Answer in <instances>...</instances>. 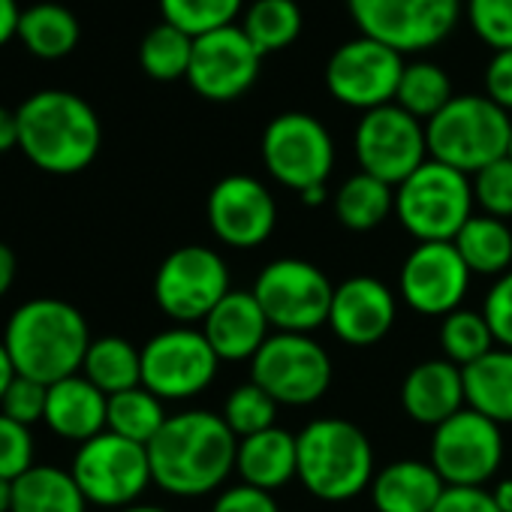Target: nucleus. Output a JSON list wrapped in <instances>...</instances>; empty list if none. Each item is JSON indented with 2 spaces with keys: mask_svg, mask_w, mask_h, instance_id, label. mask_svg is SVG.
Masks as SVG:
<instances>
[{
  "mask_svg": "<svg viewBox=\"0 0 512 512\" xmlns=\"http://www.w3.org/2000/svg\"><path fill=\"white\" fill-rule=\"evenodd\" d=\"M467 19L485 46L512 49V0H467Z\"/></svg>",
  "mask_w": 512,
  "mask_h": 512,
  "instance_id": "obj_40",
  "label": "nucleus"
},
{
  "mask_svg": "<svg viewBox=\"0 0 512 512\" xmlns=\"http://www.w3.org/2000/svg\"><path fill=\"white\" fill-rule=\"evenodd\" d=\"M0 512H13V479L0 476Z\"/></svg>",
  "mask_w": 512,
  "mask_h": 512,
  "instance_id": "obj_52",
  "label": "nucleus"
},
{
  "mask_svg": "<svg viewBox=\"0 0 512 512\" xmlns=\"http://www.w3.org/2000/svg\"><path fill=\"white\" fill-rule=\"evenodd\" d=\"M241 7L244 0H160L163 22L193 40L235 25Z\"/></svg>",
  "mask_w": 512,
  "mask_h": 512,
  "instance_id": "obj_37",
  "label": "nucleus"
},
{
  "mask_svg": "<svg viewBox=\"0 0 512 512\" xmlns=\"http://www.w3.org/2000/svg\"><path fill=\"white\" fill-rule=\"evenodd\" d=\"M19 19H22L19 0H0V49H4L10 40H16V34H19Z\"/></svg>",
  "mask_w": 512,
  "mask_h": 512,
  "instance_id": "obj_47",
  "label": "nucleus"
},
{
  "mask_svg": "<svg viewBox=\"0 0 512 512\" xmlns=\"http://www.w3.org/2000/svg\"><path fill=\"white\" fill-rule=\"evenodd\" d=\"M470 275H506L512 263V232L497 217H470L452 241Z\"/></svg>",
  "mask_w": 512,
  "mask_h": 512,
  "instance_id": "obj_29",
  "label": "nucleus"
},
{
  "mask_svg": "<svg viewBox=\"0 0 512 512\" xmlns=\"http://www.w3.org/2000/svg\"><path fill=\"white\" fill-rule=\"evenodd\" d=\"M275 416H278V401L253 380L235 386L223 404V422L238 440L260 434L266 428H275Z\"/></svg>",
  "mask_w": 512,
  "mask_h": 512,
  "instance_id": "obj_38",
  "label": "nucleus"
},
{
  "mask_svg": "<svg viewBox=\"0 0 512 512\" xmlns=\"http://www.w3.org/2000/svg\"><path fill=\"white\" fill-rule=\"evenodd\" d=\"M46 398H49V386L19 374L7 389L4 401H0V413L31 428L34 422L46 419Z\"/></svg>",
  "mask_w": 512,
  "mask_h": 512,
  "instance_id": "obj_42",
  "label": "nucleus"
},
{
  "mask_svg": "<svg viewBox=\"0 0 512 512\" xmlns=\"http://www.w3.org/2000/svg\"><path fill=\"white\" fill-rule=\"evenodd\" d=\"M302 199H305V205H320V202L326 199V184H323V187H311V190H305V193H302Z\"/></svg>",
  "mask_w": 512,
  "mask_h": 512,
  "instance_id": "obj_53",
  "label": "nucleus"
},
{
  "mask_svg": "<svg viewBox=\"0 0 512 512\" xmlns=\"http://www.w3.org/2000/svg\"><path fill=\"white\" fill-rule=\"evenodd\" d=\"M512 121L509 112L500 109L488 97L464 94L452 97L446 109H440L425 124L428 154L437 163H446L458 172H482L494 160L509 154Z\"/></svg>",
  "mask_w": 512,
  "mask_h": 512,
  "instance_id": "obj_5",
  "label": "nucleus"
},
{
  "mask_svg": "<svg viewBox=\"0 0 512 512\" xmlns=\"http://www.w3.org/2000/svg\"><path fill=\"white\" fill-rule=\"evenodd\" d=\"M485 91H488V100H494L500 109L512 112V49L494 52V58L485 70Z\"/></svg>",
  "mask_w": 512,
  "mask_h": 512,
  "instance_id": "obj_45",
  "label": "nucleus"
},
{
  "mask_svg": "<svg viewBox=\"0 0 512 512\" xmlns=\"http://www.w3.org/2000/svg\"><path fill=\"white\" fill-rule=\"evenodd\" d=\"M211 512H281L272 491L253 488V485H235L226 488L217 500Z\"/></svg>",
  "mask_w": 512,
  "mask_h": 512,
  "instance_id": "obj_44",
  "label": "nucleus"
},
{
  "mask_svg": "<svg viewBox=\"0 0 512 512\" xmlns=\"http://www.w3.org/2000/svg\"><path fill=\"white\" fill-rule=\"evenodd\" d=\"M464 377L449 359H428L416 365L401 386V407L419 425H443L464 410Z\"/></svg>",
  "mask_w": 512,
  "mask_h": 512,
  "instance_id": "obj_22",
  "label": "nucleus"
},
{
  "mask_svg": "<svg viewBox=\"0 0 512 512\" xmlns=\"http://www.w3.org/2000/svg\"><path fill=\"white\" fill-rule=\"evenodd\" d=\"M269 323L290 335H308L329 323L335 287L329 278L305 260H275L269 263L253 290Z\"/></svg>",
  "mask_w": 512,
  "mask_h": 512,
  "instance_id": "obj_8",
  "label": "nucleus"
},
{
  "mask_svg": "<svg viewBox=\"0 0 512 512\" xmlns=\"http://www.w3.org/2000/svg\"><path fill=\"white\" fill-rule=\"evenodd\" d=\"M263 55L235 25L211 31L193 40V58L187 70L190 88L214 103H229L247 94L260 76Z\"/></svg>",
  "mask_w": 512,
  "mask_h": 512,
  "instance_id": "obj_17",
  "label": "nucleus"
},
{
  "mask_svg": "<svg viewBox=\"0 0 512 512\" xmlns=\"http://www.w3.org/2000/svg\"><path fill=\"white\" fill-rule=\"evenodd\" d=\"M4 344L22 377L43 386L82 374L91 332L79 308L64 299H31L19 305L4 329Z\"/></svg>",
  "mask_w": 512,
  "mask_h": 512,
  "instance_id": "obj_3",
  "label": "nucleus"
},
{
  "mask_svg": "<svg viewBox=\"0 0 512 512\" xmlns=\"http://www.w3.org/2000/svg\"><path fill=\"white\" fill-rule=\"evenodd\" d=\"M278 223V205L263 181L226 175L208 193V226L229 247H260Z\"/></svg>",
  "mask_w": 512,
  "mask_h": 512,
  "instance_id": "obj_19",
  "label": "nucleus"
},
{
  "mask_svg": "<svg viewBox=\"0 0 512 512\" xmlns=\"http://www.w3.org/2000/svg\"><path fill=\"white\" fill-rule=\"evenodd\" d=\"M70 473L88 503L109 509L133 506L148 488V482H154L148 446L118 437L112 431H103L82 443Z\"/></svg>",
  "mask_w": 512,
  "mask_h": 512,
  "instance_id": "obj_7",
  "label": "nucleus"
},
{
  "mask_svg": "<svg viewBox=\"0 0 512 512\" xmlns=\"http://www.w3.org/2000/svg\"><path fill=\"white\" fill-rule=\"evenodd\" d=\"M106 410L109 395H103L85 374H73L49 386L43 422L52 434L82 446L106 431Z\"/></svg>",
  "mask_w": 512,
  "mask_h": 512,
  "instance_id": "obj_23",
  "label": "nucleus"
},
{
  "mask_svg": "<svg viewBox=\"0 0 512 512\" xmlns=\"http://www.w3.org/2000/svg\"><path fill=\"white\" fill-rule=\"evenodd\" d=\"M473 202L497 220L512 217V160L500 157L473 178Z\"/></svg>",
  "mask_w": 512,
  "mask_h": 512,
  "instance_id": "obj_39",
  "label": "nucleus"
},
{
  "mask_svg": "<svg viewBox=\"0 0 512 512\" xmlns=\"http://www.w3.org/2000/svg\"><path fill=\"white\" fill-rule=\"evenodd\" d=\"M22 46L43 61H58L67 58L82 37L79 19L61 7V4H34L28 10H22L19 19V34Z\"/></svg>",
  "mask_w": 512,
  "mask_h": 512,
  "instance_id": "obj_28",
  "label": "nucleus"
},
{
  "mask_svg": "<svg viewBox=\"0 0 512 512\" xmlns=\"http://www.w3.org/2000/svg\"><path fill=\"white\" fill-rule=\"evenodd\" d=\"M443 491L446 482L431 461H395L371 482L377 512H431Z\"/></svg>",
  "mask_w": 512,
  "mask_h": 512,
  "instance_id": "obj_25",
  "label": "nucleus"
},
{
  "mask_svg": "<svg viewBox=\"0 0 512 512\" xmlns=\"http://www.w3.org/2000/svg\"><path fill=\"white\" fill-rule=\"evenodd\" d=\"M470 284V269L452 241H422L401 266L398 290L404 302L425 317L458 311Z\"/></svg>",
  "mask_w": 512,
  "mask_h": 512,
  "instance_id": "obj_18",
  "label": "nucleus"
},
{
  "mask_svg": "<svg viewBox=\"0 0 512 512\" xmlns=\"http://www.w3.org/2000/svg\"><path fill=\"white\" fill-rule=\"evenodd\" d=\"M238 437L223 416L187 410L169 416L160 434L148 443L154 485L175 497H199L214 491L235 467Z\"/></svg>",
  "mask_w": 512,
  "mask_h": 512,
  "instance_id": "obj_1",
  "label": "nucleus"
},
{
  "mask_svg": "<svg viewBox=\"0 0 512 512\" xmlns=\"http://www.w3.org/2000/svg\"><path fill=\"white\" fill-rule=\"evenodd\" d=\"M296 452L299 482L326 503L353 500L371 485V440L347 419H314L296 434Z\"/></svg>",
  "mask_w": 512,
  "mask_h": 512,
  "instance_id": "obj_4",
  "label": "nucleus"
},
{
  "mask_svg": "<svg viewBox=\"0 0 512 512\" xmlns=\"http://www.w3.org/2000/svg\"><path fill=\"white\" fill-rule=\"evenodd\" d=\"M503 461L500 425L464 407L434 428L431 467L446 488H482Z\"/></svg>",
  "mask_w": 512,
  "mask_h": 512,
  "instance_id": "obj_12",
  "label": "nucleus"
},
{
  "mask_svg": "<svg viewBox=\"0 0 512 512\" xmlns=\"http://www.w3.org/2000/svg\"><path fill=\"white\" fill-rule=\"evenodd\" d=\"M229 293V269L223 256L202 244L172 250L157 269L154 299L166 317L181 326L205 320Z\"/></svg>",
  "mask_w": 512,
  "mask_h": 512,
  "instance_id": "obj_10",
  "label": "nucleus"
},
{
  "mask_svg": "<svg viewBox=\"0 0 512 512\" xmlns=\"http://www.w3.org/2000/svg\"><path fill=\"white\" fill-rule=\"evenodd\" d=\"M464 398L470 410L497 425H512V350H491L473 365L461 368Z\"/></svg>",
  "mask_w": 512,
  "mask_h": 512,
  "instance_id": "obj_26",
  "label": "nucleus"
},
{
  "mask_svg": "<svg viewBox=\"0 0 512 512\" xmlns=\"http://www.w3.org/2000/svg\"><path fill=\"white\" fill-rule=\"evenodd\" d=\"M166 419L169 416L163 410V401L154 392H148L145 386H136V389L109 395L106 431H112L118 437H127L133 443L148 446L160 434V428L166 425Z\"/></svg>",
  "mask_w": 512,
  "mask_h": 512,
  "instance_id": "obj_33",
  "label": "nucleus"
},
{
  "mask_svg": "<svg viewBox=\"0 0 512 512\" xmlns=\"http://www.w3.org/2000/svg\"><path fill=\"white\" fill-rule=\"evenodd\" d=\"M82 374L103 392L118 395L142 386V350H136L127 338L106 335L91 341Z\"/></svg>",
  "mask_w": 512,
  "mask_h": 512,
  "instance_id": "obj_30",
  "label": "nucleus"
},
{
  "mask_svg": "<svg viewBox=\"0 0 512 512\" xmlns=\"http://www.w3.org/2000/svg\"><path fill=\"white\" fill-rule=\"evenodd\" d=\"M353 148L362 172L386 181L389 187H398L425 163L428 139L419 118L389 103L362 115Z\"/></svg>",
  "mask_w": 512,
  "mask_h": 512,
  "instance_id": "obj_15",
  "label": "nucleus"
},
{
  "mask_svg": "<svg viewBox=\"0 0 512 512\" xmlns=\"http://www.w3.org/2000/svg\"><path fill=\"white\" fill-rule=\"evenodd\" d=\"M494 503L500 512H512V479H503L494 491H491Z\"/></svg>",
  "mask_w": 512,
  "mask_h": 512,
  "instance_id": "obj_51",
  "label": "nucleus"
},
{
  "mask_svg": "<svg viewBox=\"0 0 512 512\" xmlns=\"http://www.w3.org/2000/svg\"><path fill=\"white\" fill-rule=\"evenodd\" d=\"M401 73H404L401 52L377 40L359 37V40L344 43L329 58L326 88L338 103L371 112L395 100Z\"/></svg>",
  "mask_w": 512,
  "mask_h": 512,
  "instance_id": "obj_16",
  "label": "nucleus"
},
{
  "mask_svg": "<svg viewBox=\"0 0 512 512\" xmlns=\"http://www.w3.org/2000/svg\"><path fill=\"white\" fill-rule=\"evenodd\" d=\"M440 344H443V353L452 365L467 368L476 359H482L485 353H491L497 341H494V332H491L485 314L458 308L449 317H443Z\"/></svg>",
  "mask_w": 512,
  "mask_h": 512,
  "instance_id": "obj_36",
  "label": "nucleus"
},
{
  "mask_svg": "<svg viewBox=\"0 0 512 512\" xmlns=\"http://www.w3.org/2000/svg\"><path fill=\"white\" fill-rule=\"evenodd\" d=\"M34 467V437L31 428L0 413V476L19 479Z\"/></svg>",
  "mask_w": 512,
  "mask_h": 512,
  "instance_id": "obj_41",
  "label": "nucleus"
},
{
  "mask_svg": "<svg viewBox=\"0 0 512 512\" xmlns=\"http://www.w3.org/2000/svg\"><path fill=\"white\" fill-rule=\"evenodd\" d=\"M250 362V380L266 389L278 404H314L332 383V359L308 335H269Z\"/></svg>",
  "mask_w": 512,
  "mask_h": 512,
  "instance_id": "obj_11",
  "label": "nucleus"
},
{
  "mask_svg": "<svg viewBox=\"0 0 512 512\" xmlns=\"http://www.w3.org/2000/svg\"><path fill=\"white\" fill-rule=\"evenodd\" d=\"M449 100H452V82L437 64H428V61L404 64L395 106H401L419 121H431L440 109H446Z\"/></svg>",
  "mask_w": 512,
  "mask_h": 512,
  "instance_id": "obj_34",
  "label": "nucleus"
},
{
  "mask_svg": "<svg viewBox=\"0 0 512 512\" xmlns=\"http://www.w3.org/2000/svg\"><path fill=\"white\" fill-rule=\"evenodd\" d=\"M241 31L260 55L293 46L302 34V10L296 0H253L244 13Z\"/></svg>",
  "mask_w": 512,
  "mask_h": 512,
  "instance_id": "obj_32",
  "label": "nucleus"
},
{
  "mask_svg": "<svg viewBox=\"0 0 512 512\" xmlns=\"http://www.w3.org/2000/svg\"><path fill=\"white\" fill-rule=\"evenodd\" d=\"M485 320L494 332V341L512 350V272L500 275V281L485 296Z\"/></svg>",
  "mask_w": 512,
  "mask_h": 512,
  "instance_id": "obj_43",
  "label": "nucleus"
},
{
  "mask_svg": "<svg viewBox=\"0 0 512 512\" xmlns=\"http://www.w3.org/2000/svg\"><path fill=\"white\" fill-rule=\"evenodd\" d=\"M19 148L49 175L88 169L103 145V127L88 100L73 91H37L19 109Z\"/></svg>",
  "mask_w": 512,
  "mask_h": 512,
  "instance_id": "obj_2",
  "label": "nucleus"
},
{
  "mask_svg": "<svg viewBox=\"0 0 512 512\" xmlns=\"http://www.w3.org/2000/svg\"><path fill=\"white\" fill-rule=\"evenodd\" d=\"M16 377H19V371H16V365L10 359V350H7L4 338H0V401H4V395H7V389L13 386Z\"/></svg>",
  "mask_w": 512,
  "mask_h": 512,
  "instance_id": "obj_50",
  "label": "nucleus"
},
{
  "mask_svg": "<svg viewBox=\"0 0 512 512\" xmlns=\"http://www.w3.org/2000/svg\"><path fill=\"white\" fill-rule=\"evenodd\" d=\"M217 365L220 359L199 329L175 326L142 347V386L160 401H184L211 386Z\"/></svg>",
  "mask_w": 512,
  "mask_h": 512,
  "instance_id": "obj_13",
  "label": "nucleus"
},
{
  "mask_svg": "<svg viewBox=\"0 0 512 512\" xmlns=\"http://www.w3.org/2000/svg\"><path fill=\"white\" fill-rule=\"evenodd\" d=\"M473 181L464 172L425 160L395 190V214L401 226L422 241H455L461 226L473 217Z\"/></svg>",
  "mask_w": 512,
  "mask_h": 512,
  "instance_id": "obj_6",
  "label": "nucleus"
},
{
  "mask_svg": "<svg viewBox=\"0 0 512 512\" xmlns=\"http://www.w3.org/2000/svg\"><path fill=\"white\" fill-rule=\"evenodd\" d=\"M389 211H395L392 187L386 181L368 175V172L347 178L335 196V214L353 232L377 229L389 217Z\"/></svg>",
  "mask_w": 512,
  "mask_h": 512,
  "instance_id": "obj_31",
  "label": "nucleus"
},
{
  "mask_svg": "<svg viewBox=\"0 0 512 512\" xmlns=\"http://www.w3.org/2000/svg\"><path fill=\"white\" fill-rule=\"evenodd\" d=\"M88 500L70 470L34 464L13 482V512H85Z\"/></svg>",
  "mask_w": 512,
  "mask_h": 512,
  "instance_id": "obj_27",
  "label": "nucleus"
},
{
  "mask_svg": "<svg viewBox=\"0 0 512 512\" xmlns=\"http://www.w3.org/2000/svg\"><path fill=\"white\" fill-rule=\"evenodd\" d=\"M362 37L395 52H425L440 46L455 22L461 0H347Z\"/></svg>",
  "mask_w": 512,
  "mask_h": 512,
  "instance_id": "obj_9",
  "label": "nucleus"
},
{
  "mask_svg": "<svg viewBox=\"0 0 512 512\" xmlns=\"http://www.w3.org/2000/svg\"><path fill=\"white\" fill-rule=\"evenodd\" d=\"M431 512H500L494 497L482 488H446Z\"/></svg>",
  "mask_w": 512,
  "mask_h": 512,
  "instance_id": "obj_46",
  "label": "nucleus"
},
{
  "mask_svg": "<svg viewBox=\"0 0 512 512\" xmlns=\"http://www.w3.org/2000/svg\"><path fill=\"white\" fill-rule=\"evenodd\" d=\"M509 160H512V136H509V154H506Z\"/></svg>",
  "mask_w": 512,
  "mask_h": 512,
  "instance_id": "obj_55",
  "label": "nucleus"
},
{
  "mask_svg": "<svg viewBox=\"0 0 512 512\" xmlns=\"http://www.w3.org/2000/svg\"><path fill=\"white\" fill-rule=\"evenodd\" d=\"M235 470L241 473L244 485L263 488V491L284 488L299 470L296 437L275 425V428H266L260 434L238 440Z\"/></svg>",
  "mask_w": 512,
  "mask_h": 512,
  "instance_id": "obj_24",
  "label": "nucleus"
},
{
  "mask_svg": "<svg viewBox=\"0 0 512 512\" xmlns=\"http://www.w3.org/2000/svg\"><path fill=\"white\" fill-rule=\"evenodd\" d=\"M121 512H166V509H160V506H142V503H133V506L121 509Z\"/></svg>",
  "mask_w": 512,
  "mask_h": 512,
  "instance_id": "obj_54",
  "label": "nucleus"
},
{
  "mask_svg": "<svg viewBox=\"0 0 512 512\" xmlns=\"http://www.w3.org/2000/svg\"><path fill=\"white\" fill-rule=\"evenodd\" d=\"M269 317L253 293L229 290L226 299L202 320V335L220 362H244L269 341Z\"/></svg>",
  "mask_w": 512,
  "mask_h": 512,
  "instance_id": "obj_21",
  "label": "nucleus"
},
{
  "mask_svg": "<svg viewBox=\"0 0 512 512\" xmlns=\"http://www.w3.org/2000/svg\"><path fill=\"white\" fill-rule=\"evenodd\" d=\"M190 58H193V37H187L184 31L166 22L151 28L139 46V64L157 82L187 79Z\"/></svg>",
  "mask_w": 512,
  "mask_h": 512,
  "instance_id": "obj_35",
  "label": "nucleus"
},
{
  "mask_svg": "<svg viewBox=\"0 0 512 512\" xmlns=\"http://www.w3.org/2000/svg\"><path fill=\"white\" fill-rule=\"evenodd\" d=\"M395 323V296L377 278H350L335 287L329 326L350 347H371L389 335Z\"/></svg>",
  "mask_w": 512,
  "mask_h": 512,
  "instance_id": "obj_20",
  "label": "nucleus"
},
{
  "mask_svg": "<svg viewBox=\"0 0 512 512\" xmlns=\"http://www.w3.org/2000/svg\"><path fill=\"white\" fill-rule=\"evenodd\" d=\"M16 275H19V260H16V250L10 244L0 241V299H4L13 284H16Z\"/></svg>",
  "mask_w": 512,
  "mask_h": 512,
  "instance_id": "obj_48",
  "label": "nucleus"
},
{
  "mask_svg": "<svg viewBox=\"0 0 512 512\" xmlns=\"http://www.w3.org/2000/svg\"><path fill=\"white\" fill-rule=\"evenodd\" d=\"M263 160L275 181L305 193L326 184L335 166V145L314 115L284 112L263 133Z\"/></svg>",
  "mask_w": 512,
  "mask_h": 512,
  "instance_id": "obj_14",
  "label": "nucleus"
},
{
  "mask_svg": "<svg viewBox=\"0 0 512 512\" xmlns=\"http://www.w3.org/2000/svg\"><path fill=\"white\" fill-rule=\"evenodd\" d=\"M19 148V115L16 109L0 106V154Z\"/></svg>",
  "mask_w": 512,
  "mask_h": 512,
  "instance_id": "obj_49",
  "label": "nucleus"
}]
</instances>
